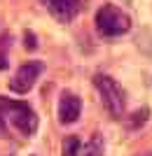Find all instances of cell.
Instances as JSON below:
<instances>
[{
	"instance_id": "cell-1",
	"label": "cell",
	"mask_w": 152,
	"mask_h": 156,
	"mask_svg": "<svg viewBox=\"0 0 152 156\" xmlns=\"http://www.w3.org/2000/svg\"><path fill=\"white\" fill-rule=\"evenodd\" d=\"M0 119L14 130H19L24 137H33L38 130V114L26 100L0 96Z\"/></svg>"
},
{
	"instance_id": "cell-2",
	"label": "cell",
	"mask_w": 152,
	"mask_h": 156,
	"mask_svg": "<svg viewBox=\"0 0 152 156\" xmlns=\"http://www.w3.org/2000/svg\"><path fill=\"white\" fill-rule=\"evenodd\" d=\"M94 23H96V33L101 37H122L131 30V16L113 2L96 9Z\"/></svg>"
},
{
	"instance_id": "cell-3",
	"label": "cell",
	"mask_w": 152,
	"mask_h": 156,
	"mask_svg": "<svg viewBox=\"0 0 152 156\" xmlns=\"http://www.w3.org/2000/svg\"><path fill=\"white\" fill-rule=\"evenodd\" d=\"M94 89L98 91L101 96V103L110 112V117L115 119H122L124 117V107H126V93L124 89L117 84V79L110 77V75H103V72H96L91 79Z\"/></svg>"
},
{
	"instance_id": "cell-4",
	"label": "cell",
	"mask_w": 152,
	"mask_h": 156,
	"mask_svg": "<svg viewBox=\"0 0 152 156\" xmlns=\"http://www.w3.org/2000/svg\"><path fill=\"white\" fill-rule=\"evenodd\" d=\"M42 72H45V63L42 61H26V63H21L17 68V72H14V77L9 79V91L19 93V96H26L38 84Z\"/></svg>"
},
{
	"instance_id": "cell-5",
	"label": "cell",
	"mask_w": 152,
	"mask_h": 156,
	"mask_svg": "<svg viewBox=\"0 0 152 156\" xmlns=\"http://www.w3.org/2000/svg\"><path fill=\"white\" fill-rule=\"evenodd\" d=\"M56 114H59L61 126H73L77 124V119L82 117V98L73 91H63L59 96V105H56Z\"/></svg>"
},
{
	"instance_id": "cell-6",
	"label": "cell",
	"mask_w": 152,
	"mask_h": 156,
	"mask_svg": "<svg viewBox=\"0 0 152 156\" xmlns=\"http://www.w3.org/2000/svg\"><path fill=\"white\" fill-rule=\"evenodd\" d=\"M40 2L59 23H70L82 9V0H40Z\"/></svg>"
},
{
	"instance_id": "cell-7",
	"label": "cell",
	"mask_w": 152,
	"mask_h": 156,
	"mask_svg": "<svg viewBox=\"0 0 152 156\" xmlns=\"http://www.w3.org/2000/svg\"><path fill=\"white\" fill-rule=\"evenodd\" d=\"M82 154V140L77 135H66L61 142V156H80Z\"/></svg>"
},
{
	"instance_id": "cell-8",
	"label": "cell",
	"mask_w": 152,
	"mask_h": 156,
	"mask_svg": "<svg viewBox=\"0 0 152 156\" xmlns=\"http://www.w3.org/2000/svg\"><path fill=\"white\" fill-rule=\"evenodd\" d=\"M147 119H150V110L147 107H140L131 114V121H129V130H138L147 124Z\"/></svg>"
},
{
	"instance_id": "cell-9",
	"label": "cell",
	"mask_w": 152,
	"mask_h": 156,
	"mask_svg": "<svg viewBox=\"0 0 152 156\" xmlns=\"http://www.w3.org/2000/svg\"><path fill=\"white\" fill-rule=\"evenodd\" d=\"M80 156H103V147H101L98 137H94L91 142L82 144V154Z\"/></svg>"
},
{
	"instance_id": "cell-10",
	"label": "cell",
	"mask_w": 152,
	"mask_h": 156,
	"mask_svg": "<svg viewBox=\"0 0 152 156\" xmlns=\"http://www.w3.org/2000/svg\"><path fill=\"white\" fill-rule=\"evenodd\" d=\"M24 47H26L28 51H35V49H38V35H35L33 30L24 33Z\"/></svg>"
},
{
	"instance_id": "cell-11",
	"label": "cell",
	"mask_w": 152,
	"mask_h": 156,
	"mask_svg": "<svg viewBox=\"0 0 152 156\" xmlns=\"http://www.w3.org/2000/svg\"><path fill=\"white\" fill-rule=\"evenodd\" d=\"M2 130H5V121H2V119H0V133H2Z\"/></svg>"
},
{
	"instance_id": "cell-12",
	"label": "cell",
	"mask_w": 152,
	"mask_h": 156,
	"mask_svg": "<svg viewBox=\"0 0 152 156\" xmlns=\"http://www.w3.org/2000/svg\"><path fill=\"white\" fill-rule=\"evenodd\" d=\"M140 156H152V151H145V154H140Z\"/></svg>"
}]
</instances>
